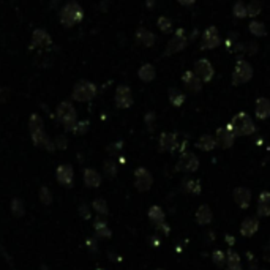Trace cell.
I'll list each match as a JSON object with an SVG mask.
<instances>
[{
    "label": "cell",
    "instance_id": "1",
    "mask_svg": "<svg viewBox=\"0 0 270 270\" xmlns=\"http://www.w3.org/2000/svg\"><path fill=\"white\" fill-rule=\"evenodd\" d=\"M84 19V10L76 2H68L60 10V22L65 27H73Z\"/></svg>",
    "mask_w": 270,
    "mask_h": 270
},
{
    "label": "cell",
    "instance_id": "2",
    "mask_svg": "<svg viewBox=\"0 0 270 270\" xmlns=\"http://www.w3.org/2000/svg\"><path fill=\"white\" fill-rule=\"evenodd\" d=\"M56 114H57V119L63 124L65 130L74 131V128L78 125V119H76V109H74V106L70 101H62L57 106Z\"/></svg>",
    "mask_w": 270,
    "mask_h": 270
},
{
    "label": "cell",
    "instance_id": "3",
    "mask_svg": "<svg viewBox=\"0 0 270 270\" xmlns=\"http://www.w3.org/2000/svg\"><path fill=\"white\" fill-rule=\"evenodd\" d=\"M231 128H232V131L235 133V136H249V134H253L256 131L254 122L247 112L235 114V117L232 119V122H231Z\"/></svg>",
    "mask_w": 270,
    "mask_h": 270
},
{
    "label": "cell",
    "instance_id": "4",
    "mask_svg": "<svg viewBox=\"0 0 270 270\" xmlns=\"http://www.w3.org/2000/svg\"><path fill=\"white\" fill-rule=\"evenodd\" d=\"M97 95V85L89 83V81H79V83L74 85L71 98L74 101H79V103H85V101L93 100Z\"/></svg>",
    "mask_w": 270,
    "mask_h": 270
},
{
    "label": "cell",
    "instance_id": "5",
    "mask_svg": "<svg viewBox=\"0 0 270 270\" xmlns=\"http://www.w3.org/2000/svg\"><path fill=\"white\" fill-rule=\"evenodd\" d=\"M253 78V66L249 65L245 60H239L234 66L232 73V85H240L248 83Z\"/></svg>",
    "mask_w": 270,
    "mask_h": 270
},
{
    "label": "cell",
    "instance_id": "6",
    "mask_svg": "<svg viewBox=\"0 0 270 270\" xmlns=\"http://www.w3.org/2000/svg\"><path fill=\"white\" fill-rule=\"evenodd\" d=\"M198 167H199V158L191 152H185V153H182V157L179 158L175 169L182 171V172H194V171H198Z\"/></svg>",
    "mask_w": 270,
    "mask_h": 270
},
{
    "label": "cell",
    "instance_id": "7",
    "mask_svg": "<svg viewBox=\"0 0 270 270\" xmlns=\"http://www.w3.org/2000/svg\"><path fill=\"white\" fill-rule=\"evenodd\" d=\"M220 46V33L217 27H207L201 37V48L202 49H215Z\"/></svg>",
    "mask_w": 270,
    "mask_h": 270
},
{
    "label": "cell",
    "instance_id": "8",
    "mask_svg": "<svg viewBox=\"0 0 270 270\" xmlns=\"http://www.w3.org/2000/svg\"><path fill=\"white\" fill-rule=\"evenodd\" d=\"M188 44V38L185 37V32L179 29L175 32V35L171 38V42L167 43V48H166V54L167 56H171V54H177L180 51H184Z\"/></svg>",
    "mask_w": 270,
    "mask_h": 270
},
{
    "label": "cell",
    "instance_id": "9",
    "mask_svg": "<svg viewBox=\"0 0 270 270\" xmlns=\"http://www.w3.org/2000/svg\"><path fill=\"white\" fill-rule=\"evenodd\" d=\"M194 73L198 74L201 81H204V83H208V81H212L213 74H215V70L212 63L208 62L207 59H199L196 63H194Z\"/></svg>",
    "mask_w": 270,
    "mask_h": 270
},
{
    "label": "cell",
    "instance_id": "10",
    "mask_svg": "<svg viewBox=\"0 0 270 270\" xmlns=\"http://www.w3.org/2000/svg\"><path fill=\"white\" fill-rule=\"evenodd\" d=\"M116 106L120 107V109H126L133 104V95L131 90L128 85H119L116 90Z\"/></svg>",
    "mask_w": 270,
    "mask_h": 270
},
{
    "label": "cell",
    "instance_id": "11",
    "mask_svg": "<svg viewBox=\"0 0 270 270\" xmlns=\"http://www.w3.org/2000/svg\"><path fill=\"white\" fill-rule=\"evenodd\" d=\"M234 139H235V133L232 131L231 124L226 125V126H221L217 130V143L220 147H223V148L232 147Z\"/></svg>",
    "mask_w": 270,
    "mask_h": 270
},
{
    "label": "cell",
    "instance_id": "12",
    "mask_svg": "<svg viewBox=\"0 0 270 270\" xmlns=\"http://www.w3.org/2000/svg\"><path fill=\"white\" fill-rule=\"evenodd\" d=\"M134 185H136V188L139 191H147L150 190V187L153 184V179H152V174L148 172L147 169H144V167H139V169L136 171V174H134Z\"/></svg>",
    "mask_w": 270,
    "mask_h": 270
},
{
    "label": "cell",
    "instance_id": "13",
    "mask_svg": "<svg viewBox=\"0 0 270 270\" xmlns=\"http://www.w3.org/2000/svg\"><path fill=\"white\" fill-rule=\"evenodd\" d=\"M179 148V136L175 133H161L160 136V150L161 152H174Z\"/></svg>",
    "mask_w": 270,
    "mask_h": 270
},
{
    "label": "cell",
    "instance_id": "14",
    "mask_svg": "<svg viewBox=\"0 0 270 270\" xmlns=\"http://www.w3.org/2000/svg\"><path fill=\"white\" fill-rule=\"evenodd\" d=\"M51 35L46 30L43 29H37L35 32H33L32 35V44L30 48H37V49H42V48H48V46H51Z\"/></svg>",
    "mask_w": 270,
    "mask_h": 270
},
{
    "label": "cell",
    "instance_id": "15",
    "mask_svg": "<svg viewBox=\"0 0 270 270\" xmlns=\"http://www.w3.org/2000/svg\"><path fill=\"white\" fill-rule=\"evenodd\" d=\"M182 83H184L185 89L190 92H199L202 87V81L194 71H185L182 74Z\"/></svg>",
    "mask_w": 270,
    "mask_h": 270
},
{
    "label": "cell",
    "instance_id": "16",
    "mask_svg": "<svg viewBox=\"0 0 270 270\" xmlns=\"http://www.w3.org/2000/svg\"><path fill=\"white\" fill-rule=\"evenodd\" d=\"M234 201L240 208H248L249 202H251V191L245 187H239L234 190Z\"/></svg>",
    "mask_w": 270,
    "mask_h": 270
},
{
    "label": "cell",
    "instance_id": "17",
    "mask_svg": "<svg viewBox=\"0 0 270 270\" xmlns=\"http://www.w3.org/2000/svg\"><path fill=\"white\" fill-rule=\"evenodd\" d=\"M259 229V221L258 218H245L242 221V226H240V234L244 235V237H251V235L256 234V231Z\"/></svg>",
    "mask_w": 270,
    "mask_h": 270
},
{
    "label": "cell",
    "instance_id": "18",
    "mask_svg": "<svg viewBox=\"0 0 270 270\" xmlns=\"http://www.w3.org/2000/svg\"><path fill=\"white\" fill-rule=\"evenodd\" d=\"M256 117L259 120H266L270 117V100L269 98H258L256 100Z\"/></svg>",
    "mask_w": 270,
    "mask_h": 270
},
{
    "label": "cell",
    "instance_id": "19",
    "mask_svg": "<svg viewBox=\"0 0 270 270\" xmlns=\"http://www.w3.org/2000/svg\"><path fill=\"white\" fill-rule=\"evenodd\" d=\"M136 42L139 44L145 46V48H150V46L155 44V42H157V38H155V35L147 29H138L136 32Z\"/></svg>",
    "mask_w": 270,
    "mask_h": 270
},
{
    "label": "cell",
    "instance_id": "20",
    "mask_svg": "<svg viewBox=\"0 0 270 270\" xmlns=\"http://www.w3.org/2000/svg\"><path fill=\"white\" fill-rule=\"evenodd\" d=\"M217 145H218L217 138L210 136V134H204V136H201L198 139V143H196V147L201 148V150H204V152H210Z\"/></svg>",
    "mask_w": 270,
    "mask_h": 270
},
{
    "label": "cell",
    "instance_id": "21",
    "mask_svg": "<svg viewBox=\"0 0 270 270\" xmlns=\"http://www.w3.org/2000/svg\"><path fill=\"white\" fill-rule=\"evenodd\" d=\"M258 215L259 217H269L270 215V193L264 191L259 196V204H258Z\"/></svg>",
    "mask_w": 270,
    "mask_h": 270
},
{
    "label": "cell",
    "instance_id": "22",
    "mask_svg": "<svg viewBox=\"0 0 270 270\" xmlns=\"http://www.w3.org/2000/svg\"><path fill=\"white\" fill-rule=\"evenodd\" d=\"M138 76L141 81H144V83H150V81L155 79L157 76V71H155V66L152 63H144L143 66L139 68L138 71Z\"/></svg>",
    "mask_w": 270,
    "mask_h": 270
},
{
    "label": "cell",
    "instance_id": "23",
    "mask_svg": "<svg viewBox=\"0 0 270 270\" xmlns=\"http://www.w3.org/2000/svg\"><path fill=\"white\" fill-rule=\"evenodd\" d=\"M213 218V213L210 210V207L208 206H201L198 208V212H196V221L199 223V225H208V223L212 221Z\"/></svg>",
    "mask_w": 270,
    "mask_h": 270
},
{
    "label": "cell",
    "instance_id": "24",
    "mask_svg": "<svg viewBox=\"0 0 270 270\" xmlns=\"http://www.w3.org/2000/svg\"><path fill=\"white\" fill-rule=\"evenodd\" d=\"M226 262H228V267L229 270H242V264H240V258L239 254L229 249L228 254H226Z\"/></svg>",
    "mask_w": 270,
    "mask_h": 270
},
{
    "label": "cell",
    "instance_id": "25",
    "mask_svg": "<svg viewBox=\"0 0 270 270\" xmlns=\"http://www.w3.org/2000/svg\"><path fill=\"white\" fill-rule=\"evenodd\" d=\"M167 95H169V101L174 104V106H182L185 101V95L182 93L180 90H177L175 87H172V89H169V92H167Z\"/></svg>",
    "mask_w": 270,
    "mask_h": 270
},
{
    "label": "cell",
    "instance_id": "26",
    "mask_svg": "<svg viewBox=\"0 0 270 270\" xmlns=\"http://www.w3.org/2000/svg\"><path fill=\"white\" fill-rule=\"evenodd\" d=\"M249 32H251V35L253 37H266L267 35V29H266V25L262 24V22H256L253 21L251 24H249Z\"/></svg>",
    "mask_w": 270,
    "mask_h": 270
},
{
    "label": "cell",
    "instance_id": "27",
    "mask_svg": "<svg viewBox=\"0 0 270 270\" xmlns=\"http://www.w3.org/2000/svg\"><path fill=\"white\" fill-rule=\"evenodd\" d=\"M148 218H150V221H153L155 225H160V223L165 221V212L161 210L160 207L153 206L150 208V212H148Z\"/></svg>",
    "mask_w": 270,
    "mask_h": 270
},
{
    "label": "cell",
    "instance_id": "28",
    "mask_svg": "<svg viewBox=\"0 0 270 270\" xmlns=\"http://www.w3.org/2000/svg\"><path fill=\"white\" fill-rule=\"evenodd\" d=\"M184 190L187 193H191V194H199L201 193V184L198 180H191L188 179L184 182Z\"/></svg>",
    "mask_w": 270,
    "mask_h": 270
},
{
    "label": "cell",
    "instance_id": "29",
    "mask_svg": "<svg viewBox=\"0 0 270 270\" xmlns=\"http://www.w3.org/2000/svg\"><path fill=\"white\" fill-rule=\"evenodd\" d=\"M100 175L97 171H93V169H87L85 171V184L89 185V187H98L100 185Z\"/></svg>",
    "mask_w": 270,
    "mask_h": 270
},
{
    "label": "cell",
    "instance_id": "30",
    "mask_svg": "<svg viewBox=\"0 0 270 270\" xmlns=\"http://www.w3.org/2000/svg\"><path fill=\"white\" fill-rule=\"evenodd\" d=\"M29 126H30V133L33 131H38V130H43V120L38 114H32V117L29 120Z\"/></svg>",
    "mask_w": 270,
    "mask_h": 270
},
{
    "label": "cell",
    "instance_id": "31",
    "mask_svg": "<svg viewBox=\"0 0 270 270\" xmlns=\"http://www.w3.org/2000/svg\"><path fill=\"white\" fill-rule=\"evenodd\" d=\"M71 177H73V171H71L70 166H60L59 167V180L60 182H68L70 184Z\"/></svg>",
    "mask_w": 270,
    "mask_h": 270
},
{
    "label": "cell",
    "instance_id": "32",
    "mask_svg": "<svg viewBox=\"0 0 270 270\" xmlns=\"http://www.w3.org/2000/svg\"><path fill=\"white\" fill-rule=\"evenodd\" d=\"M232 13H234V16H235V18H239V19L248 16V13H247V6H245V3H244V2H240V0H239V2H235L234 8H232Z\"/></svg>",
    "mask_w": 270,
    "mask_h": 270
},
{
    "label": "cell",
    "instance_id": "33",
    "mask_svg": "<svg viewBox=\"0 0 270 270\" xmlns=\"http://www.w3.org/2000/svg\"><path fill=\"white\" fill-rule=\"evenodd\" d=\"M247 13H248V16H251V18H256L259 15V13H261V3L258 2V0H253V2L248 3Z\"/></svg>",
    "mask_w": 270,
    "mask_h": 270
},
{
    "label": "cell",
    "instance_id": "34",
    "mask_svg": "<svg viewBox=\"0 0 270 270\" xmlns=\"http://www.w3.org/2000/svg\"><path fill=\"white\" fill-rule=\"evenodd\" d=\"M213 262L217 264L218 267H223L226 262V254L221 251V249H215L213 251Z\"/></svg>",
    "mask_w": 270,
    "mask_h": 270
},
{
    "label": "cell",
    "instance_id": "35",
    "mask_svg": "<svg viewBox=\"0 0 270 270\" xmlns=\"http://www.w3.org/2000/svg\"><path fill=\"white\" fill-rule=\"evenodd\" d=\"M171 21L167 19L166 16H161V18H158V27H160V30L161 32H165V33H167L171 30Z\"/></svg>",
    "mask_w": 270,
    "mask_h": 270
},
{
    "label": "cell",
    "instance_id": "36",
    "mask_svg": "<svg viewBox=\"0 0 270 270\" xmlns=\"http://www.w3.org/2000/svg\"><path fill=\"white\" fill-rule=\"evenodd\" d=\"M104 172L109 175V177H114V175H116V172H117L116 163H114V161H106V163H104Z\"/></svg>",
    "mask_w": 270,
    "mask_h": 270
},
{
    "label": "cell",
    "instance_id": "37",
    "mask_svg": "<svg viewBox=\"0 0 270 270\" xmlns=\"http://www.w3.org/2000/svg\"><path fill=\"white\" fill-rule=\"evenodd\" d=\"M87 130H89V122H78L76 128H74V131L76 133H85Z\"/></svg>",
    "mask_w": 270,
    "mask_h": 270
},
{
    "label": "cell",
    "instance_id": "38",
    "mask_svg": "<svg viewBox=\"0 0 270 270\" xmlns=\"http://www.w3.org/2000/svg\"><path fill=\"white\" fill-rule=\"evenodd\" d=\"M8 98H10V90L6 89V87H2V89H0V103L8 101Z\"/></svg>",
    "mask_w": 270,
    "mask_h": 270
},
{
    "label": "cell",
    "instance_id": "39",
    "mask_svg": "<svg viewBox=\"0 0 270 270\" xmlns=\"http://www.w3.org/2000/svg\"><path fill=\"white\" fill-rule=\"evenodd\" d=\"M95 207H97V210L101 212V213L107 212V210H106V202L101 201V199H97V201H95Z\"/></svg>",
    "mask_w": 270,
    "mask_h": 270
},
{
    "label": "cell",
    "instance_id": "40",
    "mask_svg": "<svg viewBox=\"0 0 270 270\" xmlns=\"http://www.w3.org/2000/svg\"><path fill=\"white\" fill-rule=\"evenodd\" d=\"M262 256H264V259L270 262V242L264 247V253H262Z\"/></svg>",
    "mask_w": 270,
    "mask_h": 270
},
{
    "label": "cell",
    "instance_id": "41",
    "mask_svg": "<svg viewBox=\"0 0 270 270\" xmlns=\"http://www.w3.org/2000/svg\"><path fill=\"white\" fill-rule=\"evenodd\" d=\"M153 120H155V114H153V112H148V114H147V117H145V122L148 124V126H152Z\"/></svg>",
    "mask_w": 270,
    "mask_h": 270
},
{
    "label": "cell",
    "instance_id": "42",
    "mask_svg": "<svg viewBox=\"0 0 270 270\" xmlns=\"http://www.w3.org/2000/svg\"><path fill=\"white\" fill-rule=\"evenodd\" d=\"M157 228H158V229H161V231H163L165 234L169 232V226H167L165 221H163V223H160V225H157Z\"/></svg>",
    "mask_w": 270,
    "mask_h": 270
},
{
    "label": "cell",
    "instance_id": "43",
    "mask_svg": "<svg viewBox=\"0 0 270 270\" xmlns=\"http://www.w3.org/2000/svg\"><path fill=\"white\" fill-rule=\"evenodd\" d=\"M179 3H182L184 6H190V5H193L194 2H196V0H177Z\"/></svg>",
    "mask_w": 270,
    "mask_h": 270
},
{
    "label": "cell",
    "instance_id": "44",
    "mask_svg": "<svg viewBox=\"0 0 270 270\" xmlns=\"http://www.w3.org/2000/svg\"><path fill=\"white\" fill-rule=\"evenodd\" d=\"M66 138H63V136H60V138H57V145L59 147H65L66 145V141H65Z\"/></svg>",
    "mask_w": 270,
    "mask_h": 270
},
{
    "label": "cell",
    "instance_id": "45",
    "mask_svg": "<svg viewBox=\"0 0 270 270\" xmlns=\"http://www.w3.org/2000/svg\"><path fill=\"white\" fill-rule=\"evenodd\" d=\"M226 240L229 242V244H234V239H231V237H229V235H228V237H226Z\"/></svg>",
    "mask_w": 270,
    "mask_h": 270
},
{
    "label": "cell",
    "instance_id": "46",
    "mask_svg": "<svg viewBox=\"0 0 270 270\" xmlns=\"http://www.w3.org/2000/svg\"><path fill=\"white\" fill-rule=\"evenodd\" d=\"M158 270H163V269H158Z\"/></svg>",
    "mask_w": 270,
    "mask_h": 270
}]
</instances>
